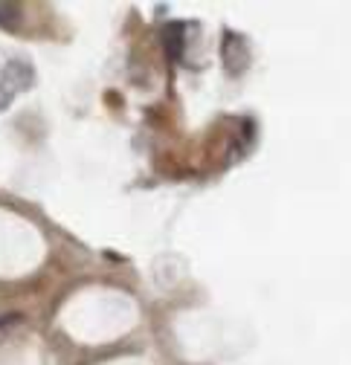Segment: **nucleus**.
Segmentation results:
<instances>
[{"mask_svg":"<svg viewBox=\"0 0 351 365\" xmlns=\"http://www.w3.org/2000/svg\"><path fill=\"white\" fill-rule=\"evenodd\" d=\"M18 64H21V61H12V64H6V70H4V73H0V108L9 105L15 93H21L24 87H29V84H32V67H29V70H24L21 76H15Z\"/></svg>","mask_w":351,"mask_h":365,"instance_id":"nucleus-1","label":"nucleus"},{"mask_svg":"<svg viewBox=\"0 0 351 365\" xmlns=\"http://www.w3.org/2000/svg\"><path fill=\"white\" fill-rule=\"evenodd\" d=\"M180 24H171L168 29H166V50L171 53V58H178L180 56Z\"/></svg>","mask_w":351,"mask_h":365,"instance_id":"nucleus-2","label":"nucleus"},{"mask_svg":"<svg viewBox=\"0 0 351 365\" xmlns=\"http://www.w3.org/2000/svg\"><path fill=\"white\" fill-rule=\"evenodd\" d=\"M21 21V9L15 4H0V26H6V29H15Z\"/></svg>","mask_w":351,"mask_h":365,"instance_id":"nucleus-3","label":"nucleus"}]
</instances>
